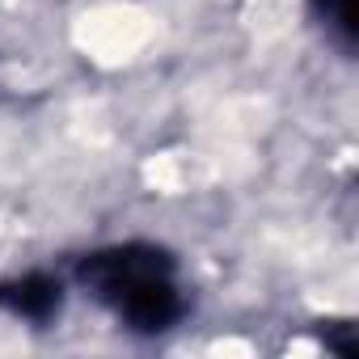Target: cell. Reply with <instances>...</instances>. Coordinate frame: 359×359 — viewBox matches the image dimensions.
I'll use <instances>...</instances> for the list:
<instances>
[{"mask_svg": "<svg viewBox=\"0 0 359 359\" xmlns=\"http://www.w3.org/2000/svg\"><path fill=\"white\" fill-rule=\"evenodd\" d=\"M177 271V258L165 250V245H152V241H127V245H106V250H93L76 262V283L102 300L106 309H114L131 287L156 279V275H173Z\"/></svg>", "mask_w": 359, "mask_h": 359, "instance_id": "1", "label": "cell"}, {"mask_svg": "<svg viewBox=\"0 0 359 359\" xmlns=\"http://www.w3.org/2000/svg\"><path fill=\"white\" fill-rule=\"evenodd\" d=\"M64 309V283L47 271H26L0 283V313L26 325H47Z\"/></svg>", "mask_w": 359, "mask_h": 359, "instance_id": "2", "label": "cell"}, {"mask_svg": "<svg viewBox=\"0 0 359 359\" xmlns=\"http://www.w3.org/2000/svg\"><path fill=\"white\" fill-rule=\"evenodd\" d=\"M317 5V13L325 18V22H334L338 26V34L351 43L355 39V0H313Z\"/></svg>", "mask_w": 359, "mask_h": 359, "instance_id": "3", "label": "cell"}]
</instances>
